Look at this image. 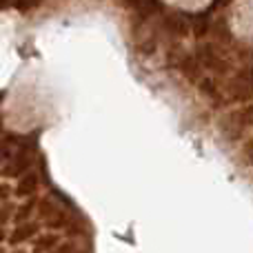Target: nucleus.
<instances>
[{"mask_svg": "<svg viewBox=\"0 0 253 253\" xmlns=\"http://www.w3.org/2000/svg\"><path fill=\"white\" fill-rule=\"evenodd\" d=\"M34 233H36V224H20V227L13 231L11 242H25V240H29Z\"/></svg>", "mask_w": 253, "mask_h": 253, "instance_id": "2", "label": "nucleus"}, {"mask_svg": "<svg viewBox=\"0 0 253 253\" xmlns=\"http://www.w3.org/2000/svg\"><path fill=\"white\" fill-rule=\"evenodd\" d=\"M247 158H249V160L253 162V140H251L249 144H247Z\"/></svg>", "mask_w": 253, "mask_h": 253, "instance_id": "8", "label": "nucleus"}, {"mask_svg": "<svg viewBox=\"0 0 253 253\" xmlns=\"http://www.w3.org/2000/svg\"><path fill=\"white\" fill-rule=\"evenodd\" d=\"M253 126V105H249L247 109L238 111V114H233L231 118H229V129H231V138H236V135L245 133L247 129H251Z\"/></svg>", "mask_w": 253, "mask_h": 253, "instance_id": "1", "label": "nucleus"}, {"mask_svg": "<svg viewBox=\"0 0 253 253\" xmlns=\"http://www.w3.org/2000/svg\"><path fill=\"white\" fill-rule=\"evenodd\" d=\"M56 242H58V236H44V238H40V240L36 242V247H38L40 251H47V249H53Z\"/></svg>", "mask_w": 253, "mask_h": 253, "instance_id": "4", "label": "nucleus"}, {"mask_svg": "<svg viewBox=\"0 0 253 253\" xmlns=\"http://www.w3.org/2000/svg\"><path fill=\"white\" fill-rule=\"evenodd\" d=\"M36 184H38V180H36V175L31 173V175H27L25 180H22L20 184H18V193L20 196H27V193H31L36 189Z\"/></svg>", "mask_w": 253, "mask_h": 253, "instance_id": "3", "label": "nucleus"}, {"mask_svg": "<svg viewBox=\"0 0 253 253\" xmlns=\"http://www.w3.org/2000/svg\"><path fill=\"white\" fill-rule=\"evenodd\" d=\"M9 218H11V209H9V207H0V227L7 224Z\"/></svg>", "mask_w": 253, "mask_h": 253, "instance_id": "5", "label": "nucleus"}, {"mask_svg": "<svg viewBox=\"0 0 253 253\" xmlns=\"http://www.w3.org/2000/svg\"><path fill=\"white\" fill-rule=\"evenodd\" d=\"M9 4V0H0V9H4Z\"/></svg>", "mask_w": 253, "mask_h": 253, "instance_id": "9", "label": "nucleus"}, {"mask_svg": "<svg viewBox=\"0 0 253 253\" xmlns=\"http://www.w3.org/2000/svg\"><path fill=\"white\" fill-rule=\"evenodd\" d=\"M51 253H74V249H71L69 245H62V247H58V249L51 251Z\"/></svg>", "mask_w": 253, "mask_h": 253, "instance_id": "7", "label": "nucleus"}, {"mask_svg": "<svg viewBox=\"0 0 253 253\" xmlns=\"http://www.w3.org/2000/svg\"><path fill=\"white\" fill-rule=\"evenodd\" d=\"M38 4V0H16V7L18 9H31Z\"/></svg>", "mask_w": 253, "mask_h": 253, "instance_id": "6", "label": "nucleus"}]
</instances>
